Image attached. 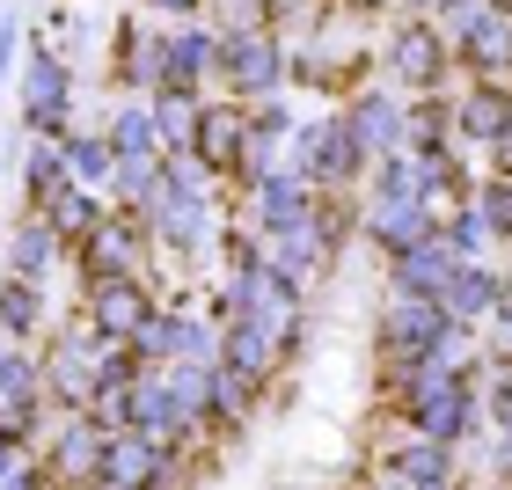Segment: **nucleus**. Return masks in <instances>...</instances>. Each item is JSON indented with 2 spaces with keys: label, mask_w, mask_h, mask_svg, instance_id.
Returning a JSON list of instances; mask_svg holds the SVG:
<instances>
[{
  "label": "nucleus",
  "mask_w": 512,
  "mask_h": 490,
  "mask_svg": "<svg viewBox=\"0 0 512 490\" xmlns=\"http://www.w3.org/2000/svg\"><path fill=\"white\" fill-rule=\"evenodd\" d=\"M242 139H249V103H198V132H191V154L205 161L213 176H235L242 161Z\"/></svg>",
  "instance_id": "14"
},
{
  "label": "nucleus",
  "mask_w": 512,
  "mask_h": 490,
  "mask_svg": "<svg viewBox=\"0 0 512 490\" xmlns=\"http://www.w3.org/2000/svg\"><path fill=\"white\" fill-rule=\"evenodd\" d=\"M447 330H454V322H447V308H439V300L395 293L388 308H381V322H374V344H381L388 366H417V359H432V344L447 337Z\"/></svg>",
  "instance_id": "5"
},
{
  "label": "nucleus",
  "mask_w": 512,
  "mask_h": 490,
  "mask_svg": "<svg viewBox=\"0 0 512 490\" xmlns=\"http://www.w3.org/2000/svg\"><path fill=\"white\" fill-rule=\"evenodd\" d=\"M213 30L220 37H242V30H271L278 22V0H213Z\"/></svg>",
  "instance_id": "35"
},
{
  "label": "nucleus",
  "mask_w": 512,
  "mask_h": 490,
  "mask_svg": "<svg viewBox=\"0 0 512 490\" xmlns=\"http://www.w3.org/2000/svg\"><path fill=\"white\" fill-rule=\"evenodd\" d=\"M403 147H410V154H439V147H454V103L439 96V88H425V96L403 110Z\"/></svg>",
  "instance_id": "25"
},
{
  "label": "nucleus",
  "mask_w": 512,
  "mask_h": 490,
  "mask_svg": "<svg viewBox=\"0 0 512 490\" xmlns=\"http://www.w3.org/2000/svg\"><path fill=\"white\" fill-rule=\"evenodd\" d=\"M439 308H447V322H461V330H483L491 308H498V278L469 256V264H454V278L439 286Z\"/></svg>",
  "instance_id": "20"
},
{
  "label": "nucleus",
  "mask_w": 512,
  "mask_h": 490,
  "mask_svg": "<svg viewBox=\"0 0 512 490\" xmlns=\"http://www.w3.org/2000/svg\"><path fill=\"white\" fill-rule=\"evenodd\" d=\"M154 125H161V154H191V132H198V96L191 88H154Z\"/></svg>",
  "instance_id": "32"
},
{
  "label": "nucleus",
  "mask_w": 512,
  "mask_h": 490,
  "mask_svg": "<svg viewBox=\"0 0 512 490\" xmlns=\"http://www.w3.org/2000/svg\"><path fill=\"white\" fill-rule=\"evenodd\" d=\"M147 8H161V15H198L205 0H147Z\"/></svg>",
  "instance_id": "43"
},
{
  "label": "nucleus",
  "mask_w": 512,
  "mask_h": 490,
  "mask_svg": "<svg viewBox=\"0 0 512 490\" xmlns=\"http://www.w3.org/2000/svg\"><path fill=\"white\" fill-rule=\"evenodd\" d=\"M491 425H512V366H491Z\"/></svg>",
  "instance_id": "38"
},
{
  "label": "nucleus",
  "mask_w": 512,
  "mask_h": 490,
  "mask_svg": "<svg viewBox=\"0 0 512 490\" xmlns=\"http://www.w3.org/2000/svg\"><path fill=\"white\" fill-rule=\"evenodd\" d=\"M59 235H52V220L44 213H15V235H8V271H22V278H44L59 264Z\"/></svg>",
  "instance_id": "24"
},
{
  "label": "nucleus",
  "mask_w": 512,
  "mask_h": 490,
  "mask_svg": "<svg viewBox=\"0 0 512 490\" xmlns=\"http://www.w3.org/2000/svg\"><path fill=\"white\" fill-rule=\"evenodd\" d=\"M59 154H66V176H74V183H88V191H110V169H118L110 132H66Z\"/></svg>",
  "instance_id": "29"
},
{
  "label": "nucleus",
  "mask_w": 512,
  "mask_h": 490,
  "mask_svg": "<svg viewBox=\"0 0 512 490\" xmlns=\"http://www.w3.org/2000/svg\"><path fill=\"white\" fill-rule=\"evenodd\" d=\"M454 264H461V256L439 242V235H425V242H410V249L388 256V293H425V300H439V286L454 278Z\"/></svg>",
  "instance_id": "15"
},
{
  "label": "nucleus",
  "mask_w": 512,
  "mask_h": 490,
  "mask_svg": "<svg viewBox=\"0 0 512 490\" xmlns=\"http://www.w3.org/2000/svg\"><path fill=\"white\" fill-rule=\"evenodd\" d=\"M256 395H264V381H249V373H235L227 359H213V425H249L256 417Z\"/></svg>",
  "instance_id": "31"
},
{
  "label": "nucleus",
  "mask_w": 512,
  "mask_h": 490,
  "mask_svg": "<svg viewBox=\"0 0 512 490\" xmlns=\"http://www.w3.org/2000/svg\"><path fill=\"white\" fill-rule=\"evenodd\" d=\"M454 66V44L439 37V22H425V15H403L395 22V37H388V74L403 81V88H439V74Z\"/></svg>",
  "instance_id": "9"
},
{
  "label": "nucleus",
  "mask_w": 512,
  "mask_h": 490,
  "mask_svg": "<svg viewBox=\"0 0 512 490\" xmlns=\"http://www.w3.org/2000/svg\"><path fill=\"white\" fill-rule=\"evenodd\" d=\"M439 242H447V249L461 256V264H469V256H476L483 242H491V227H483V213H476V198H469V205H461V213H454L447 227H439Z\"/></svg>",
  "instance_id": "37"
},
{
  "label": "nucleus",
  "mask_w": 512,
  "mask_h": 490,
  "mask_svg": "<svg viewBox=\"0 0 512 490\" xmlns=\"http://www.w3.org/2000/svg\"><path fill=\"white\" fill-rule=\"evenodd\" d=\"M403 8H410V15H425V22H432L439 8H447V0H403Z\"/></svg>",
  "instance_id": "44"
},
{
  "label": "nucleus",
  "mask_w": 512,
  "mask_h": 490,
  "mask_svg": "<svg viewBox=\"0 0 512 490\" xmlns=\"http://www.w3.org/2000/svg\"><path fill=\"white\" fill-rule=\"evenodd\" d=\"M44 359V403H59V410H88L96 403V388H103V337L88 330V322H74L52 352H37Z\"/></svg>",
  "instance_id": "4"
},
{
  "label": "nucleus",
  "mask_w": 512,
  "mask_h": 490,
  "mask_svg": "<svg viewBox=\"0 0 512 490\" xmlns=\"http://www.w3.org/2000/svg\"><path fill=\"white\" fill-rule=\"evenodd\" d=\"M66 154H59V139H37V147H22V205L30 213H44L59 191H66Z\"/></svg>",
  "instance_id": "27"
},
{
  "label": "nucleus",
  "mask_w": 512,
  "mask_h": 490,
  "mask_svg": "<svg viewBox=\"0 0 512 490\" xmlns=\"http://www.w3.org/2000/svg\"><path fill=\"white\" fill-rule=\"evenodd\" d=\"M454 59L469 66V81H512V0H483L454 37Z\"/></svg>",
  "instance_id": "10"
},
{
  "label": "nucleus",
  "mask_w": 512,
  "mask_h": 490,
  "mask_svg": "<svg viewBox=\"0 0 512 490\" xmlns=\"http://www.w3.org/2000/svg\"><path fill=\"white\" fill-rule=\"evenodd\" d=\"M30 395H44V359L8 337V352H0V403H30Z\"/></svg>",
  "instance_id": "34"
},
{
  "label": "nucleus",
  "mask_w": 512,
  "mask_h": 490,
  "mask_svg": "<svg viewBox=\"0 0 512 490\" xmlns=\"http://www.w3.org/2000/svg\"><path fill=\"white\" fill-rule=\"evenodd\" d=\"M483 154H491V176H512V125H505V132H498Z\"/></svg>",
  "instance_id": "40"
},
{
  "label": "nucleus",
  "mask_w": 512,
  "mask_h": 490,
  "mask_svg": "<svg viewBox=\"0 0 512 490\" xmlns=\"http://www.w3.org/2000/svg\"><path fill=\"white\" fill-rule=\"evenodd\" d=\"M220 74V30H176L169 37V74H161V88H198Z\"/></svg>",
  "instance_id": "22"
},
{
  "label": "nucleus",
  "mask_w": 512,
  "mask_h": 490,
  "mask_svg": "<svg viewBox=\"0 0 512 490\" xmlns=\"http://www.w3.org/2000/svg\"><path fill=\"white\" fill-rule=\"evenodd\" d=\"M161 74H169V37L139 30V22H118V81L139 88V96H154Z\"/></svg>",
  "instance_id": "21"
},
{
  "label": "nucleus",
  "mask_w": 512,
  "mask_h": 490,
  "mask_svg": "<svg viewBox=\"0 0 512 490\" xmlns=\"http://www.w3.org/2000/svg\"><path fill=\"white\" fill-rule=\"evenodd\" d=\"M161 308L154 286H147V271H125V278H88V293H81V322L96 337H118L132 344L139 337V322H147Z\"/></svg>",
  "instance_id": "6"
},
{
  "label": "nucleus",
  "mask_w": 512,
  "mask_h": 490,
  "mask_svg": "<svg viewBox=\"0 0 512 490\" xmlns=\"http://www.w3.org/2000/svg\"><path fill=\"white\" fill-rule=\"evenodd\" d=\"M359 227H366V242H374L381 256H395V249H410V242H425L432 227H425V213H417L410 198H374L359 213Z\"/></svg>",
  "instance_id": "23"
},
{
  "label": "nucleus",
  "mask_w": 512,
  "mask_h": 490,
  "mask_svg": "<svg viewBox=\"0 0 512 490\" xmlns=\"http://www.w3.org/2000/svg\"><path fill=\"white\" fill-rule=\"evenodd\" d=\"M220 359L235 366V373H249V381H271V373L286 366L293 352H286V344H278V337H271L256 315H235V322L220 330Z\"/></svg>",
  "instance_id": "18"
},
{
  "label": "nucleus",
  "mask_w": 512,
  "mask_h": 490,
  "mask_svg": "<svg viewBox=\"0 0 512 490\" xmlns=\"http://www.w3.org/2000/svg\"><path fill=\"white\" fill-rule=\"evenodd\" d=\"M498 476H512V425H498V461H491Z\"/></svg>",
  "instance_id": "42"
},
{
  "label": "nucleus",
  "mask_w": 512,
  "mask_h": 490,
  "mask_svg": "<svg viewBox=\"0 0 512 490\" xmlns=\"http://www.w3.org/2000/svg\"><path fill=\"white\" fill-rule=\"evenodd\" d=\"M183 454H169L161 439H147L139 425H125V432H110V447H103V490H154L161 476L176 469Z\"/></svg>",
  "instance_id": "12"
},
{
  "label": "nucleus",
  "mask_w": 512,
  "mask_h": 490,
  "mask_svg": "<svg viewBox=\"0 0 512 490\" xmlns=\"http://www.w3.org/2000/svg\"><path fill=\"white\" fill-rule=\"evenodd\" d=\"M139 220H147V242L169 249V256H198L205 242H213V205H205V191H176V183H161V198Z\"/></svg>",
  "instance_id": "8"
},
{
  "label": "nucleus",
  "mask_w": 512,
  "mask_h": 490,
  "mask_svg": "<svg viewBox=\"0 0 512 490\" xmlns=\"http://www.w3.org/2000/svg\"><path fill=\"white\" fill-rule=\"evenodd\" d=\"M22 132L30 139H66L74 132V66L59 52L22 59Z\"/></svg>",
  "instance_id": "3"
},
{
  "label": "nucleus",
  "mask_w": 512,
  "mask_h": 490,
  "mask_svg": "<svg viewBox=\"0 0 512 490\" xmlns=\"http://www.w3.org/2000/svg\"><path fill=\"white\" fill-rule=\"evenodd\" d=\"M147 220L139 213H103V227L96 235H81L74 242V264H81V278H125V271H147Z\"/></svg>",
  "instance_id": "7"
},
{
  "label": "nucleus",
  "mask_w": 512,
  "mask_h": 490,
  "mask_svg": "<svg viewBox=\"0 0 512 490\" xmlns=\"http://www.w3.org/2000/svg\"><path fill=\"white\" fill-rule=\"evenodd\" d=\"M103 213H110V205H103V191H88V183H66V191L44 205V220H52V235H59L66 249H74L81 235H96Z\"/></svg>",
  "instance_id": "26"
},
{
  "label": "nucleus",
  "mask_w": 512,
  "mask_h": 490,
  "mask_svg": "<svg viewBox=\"0 0 512 490\" xmlns=\"http://www.w3.org/2000/svg\"><path fill=\"white\" fill-rule=\"evenodd\" d=\"M476 213H483V227H491L498 242H512V176L476 183Z\"/></svg>",
  "instance_id": "36"
},
{
  "label": "nucleus",
  "mask_w": 512,
  "mask_h": 490,
  "mask_svg": "<svg viewBox=\"0 0 512 490\" xmlns=\"http://www.w3.org/2000/svg\"><path fill=\"white\" fill-rule=\"evenodd\" d=\"M344 125H352V139L366 147V161H381L403 147V110H395L381 88H352V103H344Z\"/></svg>",
  "instance_id": "19"
},
{
  "label": "nucleus",
  "mask_w": 512,
  "mask_h": 490,
  "mask_svg": "<svg viewBox=\"0 0 512 490\" xmlns=\"http://www.w3.org/2000/svg\"><path fill=\"white\" fill-rule=\"evenodd\" d=\"M110 147H118V154H161V125H154V103L147 96L125 103L118 118H110Z\"/></svg>",
  "instance_id": "33"
},
{
  "label": "nucleus",
  "mask_w": 512,
  "mask_h": 490,
  "mask_svg": "<svg viewBox=\"0 0 512 490\" xmlns=\"http://www.w3.org/2000/svg\"><path fill=\"white\" fill-rule=\"evenodd\" d=\"M286 66H293V52H286L278 30H242V37H220V74L213 81L235 103H264V96L286 88Z\"/></svg>",
  "instance_id": "1"
},
{
  "label": "nucleus",
  "mask_w": 512,
  "mask_h": 490,
  "mask_svg": "<svg viewBox=\"0 0 512 490\" xmlns=\"http://www.w3.org/2000/svg\"><path fill=\"white\" fill-rule=\"evenodd\" d=\"M454 469H461L454 447H447V439H425V432H410L403 447L388 454V476L403 483V490H454V483H461Z\"/></svg>",
  "instance_id": "16"
},
{
  "label": "nucleus",
  "mask_w": 512,
  "mask_h": 490,
  "mask_svg": "<svg viewBox=\"0 0 512 490\" xmlns=\"http://www.w3.org/2000/svg\"><path fill=\"white\" fill-rule=\"evenodd\" d=\"M161 183H169L161 154H118V169H110V198H118L125 213H147V205L161 198Z\"/></svg>",
  "instance_id": "28"
},
{
  "label": "nucleus",
  "mask_w": 512,
  "mask_h": 490,
  "mask_svg": "<svg viewBox=\"0 0 512 490\" xmlns=\"http://www.w3.org/2000/svg\"><path fill=\"white\" fill-rule=\"evenodd\" d=\"M512 125V81H469V96L454 103V139L461 147H491Z\"/></svg>",
  "instance_id": "17"
},
{
  "label": "nucleus",
  "mask_w": 512,
  "mask_h": 490,
  "mask_svg": "<svg viewBox=\"0 0 512 490\" xmlns=\"http://www.w3.org/2000/svg\"><path fill=\"white\" fill-rule=\"evenodd\" d=\"M103 447H110V432L96 425L88 410H66V425L52 432V454H44V469H52L66 490H96L103 476Z\"/></svg>",
  "instance_id": "13"
},
{
  "label": "nucleus",
  "mask_w": 512,
  "mask_h": 490,
  "mask_svg": "<svg viewBox=\"0 0 512 490\" xmlns=\"http://www.w3.org/2000/svg\"><path fill=\"white\" fill-rule=\"evenodd\" d=\"M22 469V439H8V432H0V483H8Z\"/></svg>",
  "instance_id": "41"
},
{
  "label": "nucleus",
  "mask_w": 512,
  "mask_h": 490,
  "mask_svg": "<svg viewBox=\"0 0 512 490\" xmlns=\"http://www.w3.org/2000/svg\"><path fill=\"white\" fill-rule=\"evenodd\" d=\"M37 322H44V278L8 271V278H0V330L30 344V337H37Z\"/></svg>",
  "instance_id": "30"
},
{
  "label": "nucleus",
  "mask_w": 512,
  "mask_h": 490,
  "mask_svg": "<svg viewBox=\"0 0 512 490\" xmlns=\"http://www.w3.org/2000/svg\"><path fill=\"white\" fill-rule=\"evenodd\" d=\"M249 220H256V235H286V227L315 220V183L300 169H286V161H271V169L249 183Z\"/></svg>",
  "instance_id": "11"
},
{
  "label": "nucleus",
  "mask_w": 512,
  "mask_h": 490,
  "mask_svg": "<svg viewBox=\"0 0 512 490\" xmlns=\"http://www.w3.org/2000/svg\"><path fill=\"white\" fill-rule=\"evenodd\" d=\"M505 249H512V242H505ZM505 278H512V264H505Z\"/></svg>",
  "instance_id": "45"
},
{
  "label": "nucleus",
  "mask_w": 512,
  "mask_h": 490,
  "mask_svg": "<svg viewBox=\"0 0 512 490\" xmlns=\"http://www.w3.org/2000/svg\"><path fill=\"white\" fill-rule=\"evenodd\" d=\"M293 169L315 183V191H344V183H359L366 176V147L352 139V125H344V110L337 118H308V125H293Z\"/></svg>",
  "instance_id": "2"
},
{
  "label": "nucleus",
  "mask_w": 512,
  "mask_h": 490,
  "mask_svg": "<svg viewBox=\"0 0 512 490\" xmlns=\"http://www.w3.org/2000/svg\"><path fill=\"white\" fill-rule=\"evenodd\" d=\"M0 490H66V483H59L52 469H44V461H37V469H30V461H22V469H15L8 483H0Z\"/></svg>",
  "instance_id": "39"
}]
</instances>
